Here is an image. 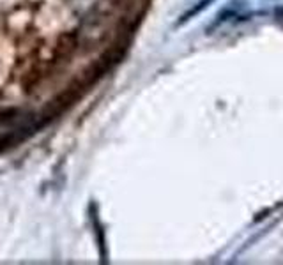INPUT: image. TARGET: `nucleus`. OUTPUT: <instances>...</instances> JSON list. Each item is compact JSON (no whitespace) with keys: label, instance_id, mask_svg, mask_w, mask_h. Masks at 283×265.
<instances>
[{"label":"nucleus","instance_id":"nucleus-1","mask_svg":"<svg viewBox=\"0 0 283 265\" xmlns=\"http://www.w3.org/2000/svg\"><path fill=\"white\" fill-rule=\"evenodd\" d=\"M214 2V0H200V2L197 4L195 7H191L190 11H186V13L182 14V18H180L179 21H177V25H182V23H186L187 20H191V18H195L197 14H200L202 11L205 9V7H209L211 4Z\"/></svg>","mask_w":283,"mask_h":265},{"label":"nucleus","instance_id":"nucleus-2","mask_svg":"<svg viewBox=\"0 0 283 265\" xmlns=\"http://www.w3.org/2000/svg\"><path fill=\"white\" fill-rule=\"evenodd\" d=\"M279 14H283V7H279V9H276V16H279Z\"/></svg>","mask_w":283,"mask_h":265}]
</instances>
